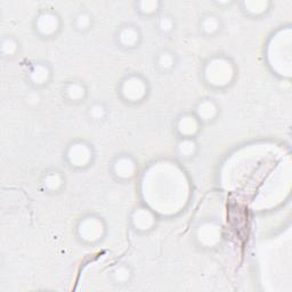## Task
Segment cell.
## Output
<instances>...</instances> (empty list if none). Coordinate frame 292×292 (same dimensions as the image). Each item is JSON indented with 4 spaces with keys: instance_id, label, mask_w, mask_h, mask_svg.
Wrapping results in <instances>:
<instances>
[{
    "instance_id": "cell-1",
    "label": "cell",
    "mask_w": 292,
    "mask_h": 292,
    "mask_svg": "<svg viewBox=\"0 0 292 292\" xmlns=\"http://www.w3.org/2000/svg\"><path fill=\"white\" fill-rule=\"evenodd\" d=\"M123 82H126L123 90H128V89L133 90L127 96V98H130L129 102L142 101L144 96H145V91H147V81L137 77V75H133V77L127 78Z\"/></svg>"
},
{
    "instance_id": "cell-2",
    "label": "cell",
    "mask_w": 292,
    "mask_h": 292,
    "mask_svg": "<svg viewBox=\"0 0 292 292\" xmlns=\"http://www.w3.org/2000/svg\"><path fill=\"white\" fill-rule=\"evenodd\" d=\"M116 38H118V44H121V47L135 48L139 44L140 33L136 26L126 25L118 31Z\"/></svg>"
},
{
    "instance_id": "cell-3",
    "label": "cell",
    "mask_w": 292,
    "mask_h": 292,
    "mask_svg": "<svg viewBox=\"0 0 292 292\" xmlns=\"http://www.w3.org/2000/svg\"><path fill=\"white\" fill-rule=\"evenodd\" d=\"M217 106L212 99H202L197 106V116L200 122H209L216 116L217 113Z\"/></svg>"
},
{
    "instance_id": "cell-4",
    "label": "cell",
    "mask_w": 292,
    "mask_h": 292,
    "mask_svg": "<svg viewBox=\"0 0 292 292\" xmlns=\"http://www.w3.org/2000/svg\"><path fill=\"white\" fill-rule=\"evenodd\" d=\"M86 95H87V90L80 82L72 81L67 84L65 88V96H67V98L72 102H81V99H84Z\"/></svg>"
},
{
    "instance_id": "cell-5",
    "label": "cell",
    "mask_w": 292,
    "mask_h": 292,
    "mask_svg": "<svg viewBox=\"0 0 292 292\" xmlns=\"http://www.w3.org/2000/svg\"><path fill=\"white\" fill-rule=\"evenodd\" d=\"M157 67L163 72H169L175 67V54L162 50L157 56Z\"/></svg>"
},
{
    "instance_id": "cell-6",
    "label": "cell",
    "mask_w": 292,
    "mask_h": 292,
    "mask_svg": "<svg viewBox=\"0 0 292 292\" xmlns=\"http://www.w3.org/2000/svg\"><path fill=\"white\" fill-rule=\"evenodd\" d=\"M218 17L212 16V15H208L207 17H203L201 23V29L207 32L208 34H214L215 32H217L218 27L221 26V23L217 20Z\"/></svg>"
},
{
    "instance_id": "cell-7",
    "label": "cell",
    "mask_w": 292,
    "mask_h": 292,
    "mask_svg": "<svg viewBox=\"0 0 292 292\" xmlns=\"http://www.w3.org/2000/svg\"><path fill=\"white\" fill-rule=\"evenodd\" d=\"M106 109L103 103L96 102L88 108L89 118L92 120H102L106 115Z\"/></svg>"
},
{
    "instance_id": "cell-8",
    "label": "cell",
    "mask_w": 292,
    "mask_h": 292,
    "mask_svg": "<svg viewBox=\"0 0 292 292\" xmlns=\"http://www.w3.org/2000/svg\"><path fill=\"white\" fill-rule=\"evenodd\" d=\"M130 276H132V273H130L129 267L123 265L119 266L113 272V277L115 279L116 284H127V282H129Z\"/></svg>"
},
{
    "instance_id": "cell-9",
    "label": "cell",
    "mask_w": 292,
    "mask_h": 292,
    "mask_svg": "<svg viewBox=\"0 0 292 292\" xmlns=\"http://www.w3.org/2000/svg\"><path fill=\"white\" fill-rule=\"evenodd\" d=\"M90 15L86 13H80L79 15L75 17V29L80 30L84 32V31H87L90 29Z\"/></svg>"
},
{
    "instance_id": "cell-10",
    "label": "cell",
    "mask_w": 292,
    "mask_h": 292,
    "mask_svg": "<svg viewBox=\"0 0 292 292\" xmlns=\"http://www.w3.org/2000/svg\"><path fill=\"white\" fill-rule=\"evenodd\" d=\"M159 29H160L161 31H163L164 33L169 32V31L173 30V22H171L170 17L164 16L163 19L160 21V25H159Z\"/></svg>"
}]
</instances>
